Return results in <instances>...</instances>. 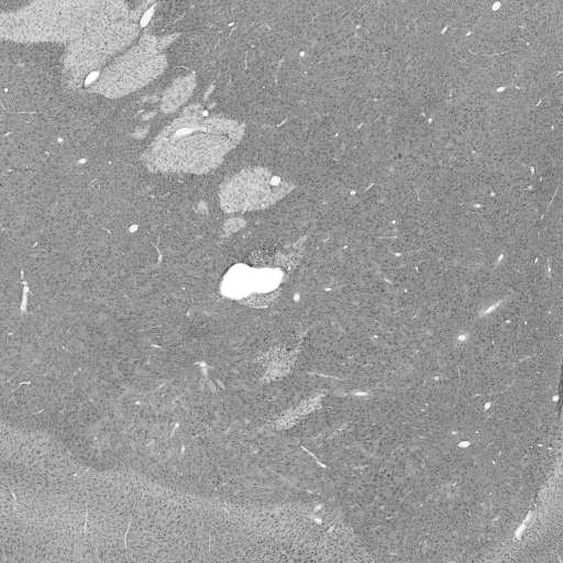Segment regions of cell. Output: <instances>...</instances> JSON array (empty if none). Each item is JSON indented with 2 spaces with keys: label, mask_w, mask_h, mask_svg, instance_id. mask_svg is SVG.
<instances>
[{
  "label": "cell",
  "mask_w": 563,
  "mask_h": 563,
  "mask_svg": "<svg viewBox=\"0 0 563 563\" xmlns=\"http://www.w3.org/2000/svg\"><path fill=\"white\" fill-rule=\"evenodd\" d=\"M289 185L263 168L242 172L228 180L220 194L222 207L230 212L266 207L288 190Z\"/></svg>",
  "instance_id": "6da1fadb"
}]
</instances>
